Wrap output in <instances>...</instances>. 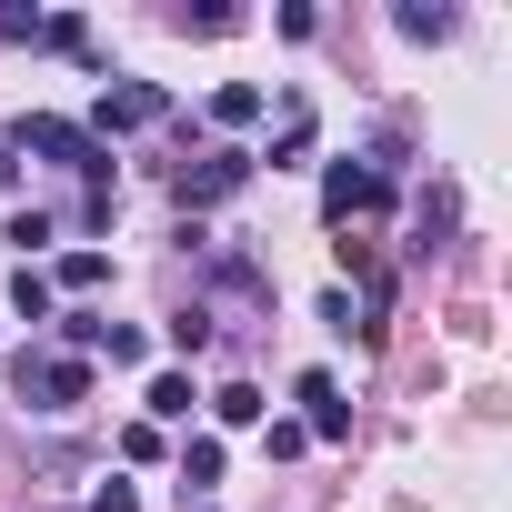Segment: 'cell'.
<instances>
[{"label":"cell","mask_w":512,"mask_h":512,"mask_svg":"<svg viewBox=\"0 0 512 512\" xmlns=\"http://www.w3.org/2000/svg\"><path fill=\"white\" fill-rule=\"evenodd\" d=\"M11 392H21V412H81L91 362H71V352H11Z\"/></svg>","instance_id":"obj_1"},{"label":"cell","mask_w":512,"mask_h":512,"mask_svg":"<svg viewBox=\"0 0 512 512\" xmlns=\"http://www.w3.org/2000/svg\"><path fill=\"white\" fill-rule=\"evenodd\" d=\"M11 151H41V161H61V171H81L91 191L111 181V151H101V141L81 131V121H51V111H31V121L11 131Z\"/></svg>","instance_id":"obj_2"},{"label":"cell","mask_w":512,"mask_h":512,"mask_svg":"<svg viewBox=\"0 0 512 512\" xmlns=\"http://www.w3.org/2000/svg\"><path fill=\"white\" fill-rule=\"evenodd\" d=\"M151 121H171V91H161V81H111V91L91 101V121H81V131L111 151L121 131H151Z\"/></svg>","instance_id":"obj_3"},{"label":"cell","mask_w":512,"mask_h":512,"mask_svg":"<svg viewBox=\"0 0 512 512\" xmlns=\"http://www.w3.org/2000/svg\"><path fill=\"white\" fill-rule=\"evenodd\" d=\"M382 201H392V181L372 161H332L322 171V221H352V211H382Z\"/></svg>","instance_id":"obj_4"},{"label":"cell","mask_w":512,"mask_h":512,"mask_svg":"<svg viewBox=\"0 0 512 512\" xmlns=\"http://www.w3.org/2000/svg\"><path fill=\"white\" fill-rule=\"evenodd\" d=\"M231 191H251V151H211V161L181 171V211H211V201H231Z\"/></svg>","instance_id":"obj_5"},{"label":"cell","mask_w":512,"mask_h":512,"mask_svg":"<svg viewBox=\"0 0 512 512\" xmlns=\"http://www.w3.org/2000/svg\"><path fill=\"white\" fill-rule=\"evenodd\" d=\"M302 402H312V412H302V432H312V442H342V432H352V402H342V382H332V372H302Z\"/></svg>","instance_id":"obj_6"},{"label":"cell","mask_w":512,"mask_h":512,"mask_svg":"<svg viewBox=\"0 0 512 512\" xmlns=\"http://www.w3.org/2000/svg\"><path fill=\"white\" fill-rule=\"evenodd\" d=\"M262 161L272 171H302L312 161V101H282V131H272V151H251V171H262Z\"/></svg>","instance_id":"obj_7"},{"label":"cell","mask_w":512,"mask_h":512,"mask_svg":"<svg viewBox=\"0 0 512 512\" xmlns=\"http://www.w3.org/2000/svg\"><path fill=\"white\" fill-rule=\"evenodd\" d=\"M211 482H221V442L191 432V442H181V502H211Z\"/></svg>","instance_id":"obj_8"},{"label":"cell","mask_w":512,"mask_h":512,"mask_svg":"<svg viewBox=\"0 0 512 512\" xmlns=\"http://www.w3.org/2000/svg\"><path fill=\"white\" fill-rule=\"evenodd\" d=\"M51 302H61V292H51V272H41V262H21V272H11V312H21V322H51Z\"/></svg>","instance_id":"obj_9"},{"label":"cell","mask_w":512,"mask_h":512,"mask_svg":"<svg viewBox=\"0 0 512 512\" xmlns=\"http://www.w3.org/2000/svg\"><path fill=\"white\" fill-rule=\"evenodd\" d=\"M141 402H151V422H181L201 392H191V372H151V392H141Z\"/></svg>","instance_id":"obj_10"},{"label":"cell","mask_w":512,"mask_h":512,"mask_svg":"<svg viewBox=\"0 0 512 512\" xmlns=\"http://www.w3.org/2000/svg\"><path fill=\"white\" fill-rule=\"evenodd\" d=\"M211 121H221V131H241V121H262V81H231V91H211Z\"/></svg>","instance_id":"obj_11"},{"label":"cell","mask_w":512,"mask_h":512,"mask_svg":"<svg viewBox=\"0 0 512 512\" xmlns=\"http://www.w3.org/2000/svg\"><path fill=\"white\" fill-rule=\"evenodd\" d=\"M101 282H111L101 251H61V272H51V292H101Z\"/></svg>","instance_id":"obj_12"},{"label":"cell","mask_w":512,"mask_h":512,"mask_svg":"<svg viewBox=\"0 0 512 512\" xmlns=\"http://www.w3.org/2000/svg\"><path fill=\"white\" fill-rule=\"evenodd\" d=\"M0 241H21V262H41V251L61 241V221H51V211H11V231H0Z\"/></svg>","instance_id":"obj_13"},{"label":"cell","mask_w":512,"mask_h":512,"mask_svg":"<svg viewBox=\"0 0 512 512\" xmlns=\"http://www.w3.org/2000/svg\"><path fill=\"white\" fill-rule=\"evenodd\" d=\"M211 412H221L231 432H251V422H262L272 402H262V392H251V382H221V392H211Z\"/></svg>","instance_id":"obj_14"},{"label":"cell","mask_w":512,"mask_h":512,"mask_svg":"<svg viewBox=\"0 0 512 512\" xmlns=\"http://www.w3.org/2000/svg\"><path fill=\"white\" fill-rule=\"evenodd\" d=\"M181 31H241V11H231V0H211V11H171Z\"/></svg>","instance_id":"obj_15"},{"label":"cell","mask_w":512,"mask_h":512,"mask_svg":"<svg viewBox=\"0 0 512 512\" xmlns=\"http://www.w3.org/2000/svg\"><path fill=\"white\" fill-rule=\"evenodd\" d=\"M402 41H452V11H402Z\"/></svg>","instance_id":"obj_16"},{"label":"cell","mask_w":512,"mask_h":512,"mask_svg":"<svg viewBox=\"0 0 512 512\" xmlns=\"http://www.w3.org/2000/svg\"><path fill=\"white\" fill-rule=\"evenodd\" d=\"M121 462H161V422H131L121 432Z\"/></svg>","instance_id":"obj_17"},{"label":"cell","mask_w":512,"mask_h":512,"mask_svg":"<svg viewBox=\"0 0 512 512\" xmlns=\"http://www.w3.org/2000/svg\"><path fill=\"white\" fill-rule=\"evenodd\" d=\"M91 512H141V492H131V482H101V492H91Z\"/></svg>","instance_id":"obj_18"},{"label":"cell","mask_w":512,"mask_h":512,"mask_svg":"<svg viewBox=\"0 0 512 512\" xmlns=\"http://www.w3.org/2000/svg\"><path fill=\"white\" fill-rule=\"evenodd\" d=\"M11 181H21V151H11V141H0V191H11Z\"/></svg>","instance_id":"obj_19"},{"label":"cell","mask_w":512,"mask_h":512,"mask_svg":"<svg viewBox=\"0 0 512 512\" xmlns=\"http://www.w3.org/2000/svg\"><path fill=\"white\" fill-rule=\"evenodd\" d=\"M181 512H221V502H181Z\"/></svg>","instance_id":"obj_20"}]
</instances>
